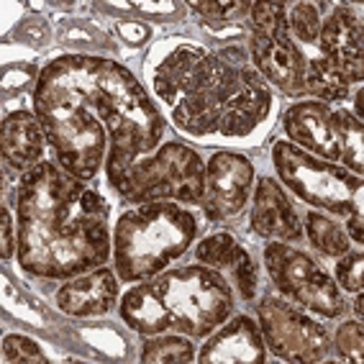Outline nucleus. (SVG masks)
I'll return each instance as SVG.
<instances>
[{"label": "nucleus", "mask_w": 364, "mask_h": 364, "mask_svg": "<svg viewBox=\"0 0 364 364\" xmlns=\"http://www.w3.org/2000/svg\"><path fill=\"white\" fill-rule=\"evenodd\" d=\"M33 113L54 162L80 180H92L103 162L105 175H116L162 146V111L116 59H52L36 77Z\"/></svg>", "instance_id": "1"}, {"label": "nucleus", "mask_w": 364, "mask_h": 364, "mask_svg": "<svg viewBox=\"0 0 364 364\" xmlns=\"http://www.w3.org/2000/svg\"><path fill=\"white\" fill-rule=\"evenodd\" d=\"M146 77L177 129L190 136L247 139L272 111V90L244 46L218 52L188 41L156 46Z\"/></svg>", "instance_id": "2"}, {"label": "nucleus", "mask_w": 364, "mask_h": 364, "mask_svg": "<svg viewBox=\"0 0 364 364\" xmlns=\"http://www.w3.org/2000/svg\"><path fill=\"white\" fill-rule=\"evenodd\" d=\"M18 264L44 280H72L111 257L108 203L57 162L26 169L16 188Z\"/></svg>", "instance_id": "3"}, {"label": "nucleus", "mask_w": 364, "mask_h": 364, "mask_svg": "<svg viewBox=\"0 0 364 364\" xmlns=\"http://www.w3.org/2000/svg\"><path fill=\"white\" fill-rule=\"evenodd\" d=\"M198 218L180 203H144L126 210L113 228V259L124 282H141L164 272L198 236Z\"/></svg>", "instance_id": "4"}, {"label": "nucleus", "mask_w": 364, "mask_h": 364, "mask_svg": "<svg viewBox=\"0 0 364 364\" xmlns=\"http://www.w3.org/2000/svg\"><path fill=\"white\" fill-rule=\"evenodd\" d=\"M108 182L129 203H200L205 162L188 144L167 141L116 175H108Z\"/></svg>", "instance_id": "5"}, {"label": "nucleus", "mask_w": 364, "mask_h": 364, "mask_svg": "<svg viewBox=\"0 0 364 364\" xmlns=\"http://www.w3.org/2000/svg\"><path fill=\"white\" fill-rule=\"evenodd\" d=\"M151 285L172 313L175 331L190 338L210 336L234 311V293L226 274L208 264H188L159 272Z\"/></svg>", "instance_id": "6"}, {"label": "nucleus", "mask_w": 364, "mask_h": 364, "mask_svg": "<svg viewBox=\"0 0 364 364\" xmlns=\"http://www.w3.org/2000/svg\"><path fill=\"white\" fill-rule=\"evenodd\" d=\"M272 162L285 188L293 190L300 200L313 208H323L326 213L341 218H349L354 210H362V177L341 164L308 154L285 139L274 141Z\"/></svg>", "instance_id": "7"}, {"label": "nucleus", "mask_w": 364, "mask_h": 364, "mask_svg": "<svg viewBox=\"0 0 364 364\" xmlns=\"http://www.w3.org/2000/svg\"><path fill=\"white\" fill-rule=\"evenodd\" d=\"M249 23V57L267 85H274L287 98H308L306 54L287 28V3H254Z\"/></svg>", "instance_id": "8"}, {"label": "nucleus", "mask_w": 364, "mask_h": 364, "mask_svg": "<svg viewBox=\"0 0 364 364\" xmlns=\"http://www.w3.org/2000/svg\"><path fill=\"white\" fill-rule=\"evenodd\" d=\"M264 267L285 298L321 318H338L346 311L341 290L318 262L285 241H272L264 249Z\"/></svg>", "instance_id": "9"}, {"label": "nucleus", "mask_w": 364, "mask_h": 364, "mask_svg": "<svg viewBox=\"0 0 364 364\" xmlns=\"http://www.w3.org/2000/svg\"><path fill=\"white\" fill-rule=\"evenodd\" d=\"M259 331L267 349L282 362L316 364L326 362L331 354V336L318 321L308 318L298 308L287 306L285 300L262 298L257 306Z\"/></svg>", "instance_id": "10"}, {"label": "nucleus", "mask_w": 364, "mask_h": 364, "mask_svg": "<svg viewBox=\"0 0 364 364\" xmlns=\"http://www.w3.org/2000/svg\"><path fill=\"white\" fill-rule=\"evenodd\" d=\"M254 190V164L236 151H215L205 162L203 182V213L210 223L239 215L249 205Z\"/></svg>", "instance_id": "11"}, {"label": "nucleus", "mask_w": 364, "mask_h": 364, "mask_svg": "<svg viewBox=\"0 0 364 364\" xmlns=\"http://www.w3.org/2000/svg\"><path fill=\"white\" fill-rule=\"evenodd\" d=\"M318 54L349 85H362V18L357 8L346 3L328 8L321 23Z\"/></svg>", "instance_id": "12"}, {"label": "nucleus", "mask_w": 364, "mask_h": 364, "mask_svg": "<svg viewBox=\"0 0 364 364\" xmlns=\"http://www.w3.org/2000/svg\"><path fill=\"white\" fill-rule=\"evenodd\" d=\"M282 126L290 144L300 146L326 162L341 164V136H338L336 111L321 100H303L290 105L282 116Z\"/></svg>", "instance_id": "13"}, {"label": "nucleus", "mask_w": 364, "mask_h": 364, "mask_svg": "<svg viewBox=\"0 0 364 364\" xmlns=\"http://www.w3.org/2000/svg\"><path fill=\"white\" fill-rule=\"evenodd\" d=\"M252 226L262 239L300 241L303 221L285 188L274 177H259L252 190Z\"/></svg>", "instance_id": "14"}, {"label": "nucleus", "mask_w": 364, "mask_h": 364, "mask_svg": "<svg viewBox=\"0 0 364 364\" xmlns=\"http://www.w3.org/2000/svg\"><path fill=\"white\" fill-rule=\"evenodd\" d=\"M200 364H262L267 359V344L249 316H236L218 326L198 351Z\"/></svg>", "instance_id": "15"}, {"label": "nucleus", "mask_w": 364, "mask_h": 364, "mask_svg": "<svg viewBox=\"0 0 364 364\" xmlns=\"http://www.w3.org/2000/svg\"><path fill=\"white\" fill-rule=\"evenodd\" d=\"M54 300H57L59 311L75 316V318L105 316L118 303V277L108 267H98L92 272L67 280V285L57 290Z\"/></svg>", "instance_id": "16"}, {"label": "nucleus", "mask_w": 364, "mask_h": 364, "mask_svg": "<svg viewBox=\"0 0 364 364\" xmlns=\"http://www.w3.org/2000/svg\"><path fill=\"white\" fill-rule=\"evenodd\" d=\"M196 257L200 264H208L218 272H228L234 285L239 287V293L244 300H254L257 295V285H259V274H257V264H254L252 254L244 249L234 234H213L208 239H203L196 249Z\"/></svg>", "instance_id": "17"}, {"label": "nucleus", "mask_w": 364, "mask_h": 364, "mask_svg": "<svg viewBox=\"0 0 364 364\" xmlns=\"http://www.w3.org/2000/svg\"><path fill=\"white\" fill-rule=\"evenodd\" d=\"M3 159L14 169H31L44 162L46 134L41 129L36 113L14 111L3 118Z\"/></svg>", "instance_id": "18"}, {"label": "nucleus", "mask_w": 364, "mask_h": 364, "mask_svg": "<svg viewBox=\"0 0 364 364\" xmlns=\"http://www.w3.org/2000/svg\"><path fill=\"white\" fill-rule=\"evenodd\" d=\"M121 321L131 331L141 336H156V333L175 331V318L164 300L159 298L156 287L151 282L146 285H134L129 293L121 298Z\"/></svg>", "instance_id": "19"}, {"label": "nucleus", "mask_w": 364, "mask_h": 364, "mask_svg": "<svg viewBox=\"0 0 364 364\" xmlns=\"http://www.w3.org/2000/svg\"><path fill=\"white\" fill-rule=\"evenodd\" d=\"M328 8L331 6H326V3H287V28L303 54L318 49L321 23H323Z\"/></svg>", "instance_id": "20"}, {"label": "nucleus", "mask_w": 364, "mask_h": 364, "mask_svg": "<svg viewBox=\"0 0 364 364\" xmlns=\"http://www.w3.org/2000/svg\"><path fill=\"white\" fill-rule=\"evenodd\" d=\"M306 234L313 249H318L323 257L338 259L351 249V239L346 234V228L333 218H328L326 213H318V210H308L306 213Z\"/></svg>", "instance_id": "21"}, {"label": "nucleus", "mask_w": 364, "mask_h": 364, "mask_svg": "<svg viewBox=\"0 0 364 364\" xmlns=\"http://www.w3.org/2000/svg\"><path fill=\"white\" fill-rule=\"evenodd\" d=\"M196 359V346L182 333H156L141 346V362L146 364H188Z\"/></svg>", "instance_id": "22"}, {"label": "nucleus", "mask_w": 364, "mask_h": 364, "mask_svg": "<svg viewBox=\"0 0 364 364\" xmlns=\"http://www.w3.org/2000/svg\"><path fill=\"white\" fill-rule=\"evenodd\" d=\"M338 136H341V167L362 177L364 169V126L354 113L338 108L336 111Z\"/></svg>", "instance_id": "23"}, {"label": "nucleus", "mask_w": 364, "mask_h": 364, "mask_svg": "<svg viewBox=\"0 0 364 364\" xmlns=\"http://www.w3.org/2000/svg\"><path fill=\"white\" fill-rule=\"evenodd\" d=\"M331 349H336L338 359H344V362H354V364L364 362V333L359 318L346 321V323L338 326Z\"/></svg>", "instance_id": "24"}, {"label": "nucleus", "mask_w": 364, "mask_h": 364, "mask_svg": "<svg viewBox=\"0 0 364 364\" xmlns=\"http://www.w3.org/2000/svg\"><path fill=\"white\" fill-rule=\"evenodd\" d=\"M3 362L39 364V362H49V359H46V354L41 351V346L33 338L21 336V333H11V336L3 338Z\"/></svg>", "instance_id": "25"}, {"label": "nucleus", "mask_w": 364, "mask_h": 364, "mask_svg": "<svg viewBox=\"0 0 364 364\" xmlns=\"http://www.w3.org/2000/svg\"><path fill=\"white\" fill-rule=\"evenodd\" d=\"M362 274H364V254L362 252H346L338 257L336 264V280L338 287H344L346 293H362Z\"/></svg>", "instance_id": "26"}, {"label": "nucleus", "mask_w": 364, "mask_h": 364, "mask_svg": "<svg viewBox=\"0 0 364 364\" xmlns=\"http://www.w3.org/2000/svg\"><path fill=\"white\" fill-rule=\"evenodd\" d=\"M190 8L208 21H228L231 14H247V11H252L249 3H231V0H226V3H210V0H205V3H190Z\"/></svg>", "instance_id": "27"}, {"label": "nucleus", "mask_w": 364, "mask_h": 364, "mask_svg": "<svg viewBox=\"0 0 364 364\" xmlns=\"http://www.w3.org/2000/svg\"><path fill=\"white\" fill-rule=\"evenodd\" d=\"M14 213L8 208H3V259H11L14 252L18 249V236H14Z\"/></svg>", "instance_id": "28"}, {"label": "nucleus", "mask_w": 364, "mask_h": 364, "mask_svg": "<svg viewBox=\"0 0 364 364\" xmlns=\"http://www.w3.org/2000/svg\"><path fill=\"white\" fill-rule=\"evenodd\" d=\"M118 31L124 33L131 44H139V41H144V36L149 33L146 28L141 26V23H124V26H118Z\"/></svg>", "instance_id": "29"}, {"label": "nucleus", "mask_w": 364, "mask_h": 364, "mask_svg": "<svg viewBox=\"0 0 364 364\" xmlns=\"http://www.w3.org/2000/svg\"><path fill=\"white\" fill-rule=\"evenodd\" d=\"M354 116L362 121V85H354Z\"/></svg>", "instance_id": "30"}, {"label": "nucleus", "mask_w": 364, "mask_h": 364, "mask_svg": "<svg viewBox=\"0 0 364 364\" xmlns=\"http://www.w3.org/2000/svg\"><path fill=\"white\" fill-rule=\"evenodd\" d=\"M357 303H354V313H357V318H362V306H364V300H362V293H357Z\"/></svg>", "instance_id": "31"}]
</instances>
